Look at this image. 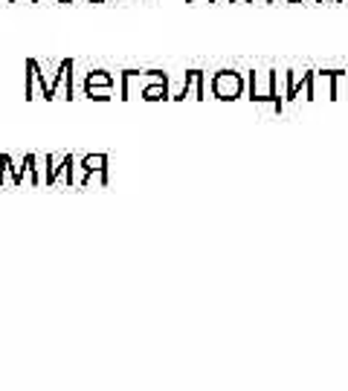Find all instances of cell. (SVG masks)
<instances>
[{
	"mask_svg": "<svg viewBox=\"0 0 348 391\" xmlns=\"http://www.w3.org/2000/svg\"><path fill=\"white\" fill-rule=\"evenodd\" d=\"M249 99L256 105H270L276 113L284 110L279 93H276V70H267V73H249Z\"/></svg>",
	"mask_w": 348,
	"mask_h": 391,
	"instance_id": "1",
	"label": "cell"
},
{
	"mask_svg": "<svg viewBox=\"0 0 348 391\" xmlns=\"http://www.w3.org/2000/svg\"><path fill=\"white\" fill-rule=\"evenodd\" d=\"M212 93L221 102H235L238 96H244V75L235 70H218L212 75Z\"/></svg>",
	"mask_w": 348,
	"mask_h": 391,
	"instance_id": "2",
	"label": "cell"
},
{
	"mask_svg": "<svg viewBox=\"0 0 348 391\" xmlns=\"http://www.w3.org/2000/svg\"><path fill=\"white\" fill-rule=\"evenodd\" d=\"M342 70H311V93L317 99H331L334 102V82Z\"/></svg>",
	"mask_w": 348,
	"mask_h": 391,
	"instance_id": "3",
	"label": "cell"
},
{
	"mask_svg": "<svg viewBox=\"0 0 348 391\" xmlns=\"http://www.w3.org/2000/svg\"><path fill=\"white\" fill-rule=\"evenodd\" d=\"M113 93V75L105 70H96L87 75V96L90 99H110Z\"/></svg>",
	"mask_w": 348,
	"mask_h": 391,
	"instance_id": "4",
	"label": "cell"
},
{
	"mask_svg": "<svg viewBox=\"0 0 348 391\" xmlns=\"http://www.w3.org/2000/svg\"><path fill=\"white\" fill-rule=\"evenodd\" d=\"M186 96H191V99H206L203 70H189V73H186V84H183L180 96H174V99H186Z\"/></svg>",
	"mask_w": 348,
	"mask_h": 391,
	"instance_id": "5",
	"label": "cell"
},
{
	"mask_svg": "<svg viewBox=\"0 0 348 391\" xmlns=\"http://www.w3.org/2000/svg\"><path fill=\"white\" fill-rule=\"evenodd\" d=\"M70 70L73 61H61V70H58V82L50 87V99H70Z\"/></svg>",
	"mask_w": 348,
	"mask_h": 391,
	"instance_id": "6",
	"label": "cell"
},
{
	"mask_svg": "<svg viewBox=\"0 0 348 391\" xmlns=\"http://www.w3.org/2000/svg\"><path fill=\"white\" fill-rule=\"evenodd\" d=\"M105 163H108V156H105V154H96V156H85V160H82V168H85L87 174H93V171L105 174Z\"/></svg>",
	"mask_w": 348,
	"mask_h": 391,
	"instance_id": "7",
	"label": "cell"
},
{
	"mask_svg": "<svg viewBox=\"0 0 348 391\" xmlns=\"http://www.w3.org/2000/svg\"><path fill=\"white\" fill-rule=\"evenodd\" d=\"M247 3H259V6H267V3H273V0H247Z\"/></svg>",
	"mask_w": 348,
	"mask_h": 391,
	"instance_id": "8",
	"label": "cell"
},
{
	"mask_svg": "<svg viewBox=\"0 0 348 391\" xmlns=\"http://www.w3.org/2000/svg\"><path fill=\"white\" fill-rule=\"evenodd\" d=\"M317 3H325V0H317ZM337 3H348V0H337Z\"/></svg>",
	"mask_w": 348,
	"mask_h": 391,
	"instance_id": "9",
	"label": "cell"
},
{
	"mask_svg": "<svg viewBox=\"0 0 348 391\" xmlns=\"http://www.w3.org/2000/svg\"><path fill=\"white\" fill-rule=\"evenodd\" d=\"M284 3H302V0H284Z\"/></svg>",
	"mask_w": 348,
	"mask_h": 391,
	"instance_id": "10",
	"label": "cell"
},
{
	"mask_svg": "<svg viewBox=\"0 0 348 391\" xmlns=\"http://www.w3.org/2000/svg\"><path fill=\"white\" fill-rule=\"evenodd\" d=\"M58 3H73V0H58Z\"/></svg>",
	"mask_w": 348,
	"mask_h": 391,
	"instance_id": "11",
	"label": "cell"
},
{
	"mask_svg": "<svg viewBox=\"0 0 348 391\" xmlns=\"http://www.w3.org/2000/svg\"><path fill=\"white\" fill-rule=\"evenodd\" d=\"M235 3H247V0H235Z\"/></svg>",
	"mask_w": 348,
	"mask_h": 391,
	"instance_id": "12",
	"label": "cell"
},
{
	"mask_svg": "<svg viewBox=\"0 0 348 391\" xmlns=\"http://www.w3.org/2000/svg\"><path fill=\"white\" fill-rule=\"evenodd\" d=\"M90 3H99V0H90Z\"/></svg>",
	"mask_w": 348,
	"mask_h": 391,
	"instance_id": "13",
	"label": "cell"
},
{
	"mask_svg": "<svg viewBox=\"0 0 348 391\" xmlns=\"http://www.w3.org/2000/svg\"><path fill=\"white\" fill-rule=\"evenodd\" d=\"M191 3H198V0H191ZM206 3H209V0H206Z\"/></svg>",
	"mask_w": 348,
	"mask_h": 391,
	"instance_id": "14",
	"label": "cell"
},
{
	"mask_svg": "<svg viewBox=\"0 0 348 391\" xmlns=\"http://www.w3.org/2000/svg\"><path fill=\"white\" fill-rule=\"evenodd\" d=\"M345 6H348V3H345Z\"/></svg>",
	"mask_w": 348,
	"mask_h": 391,
	"instance_id": "15",
	"label": "cell"
}]
</instances>
